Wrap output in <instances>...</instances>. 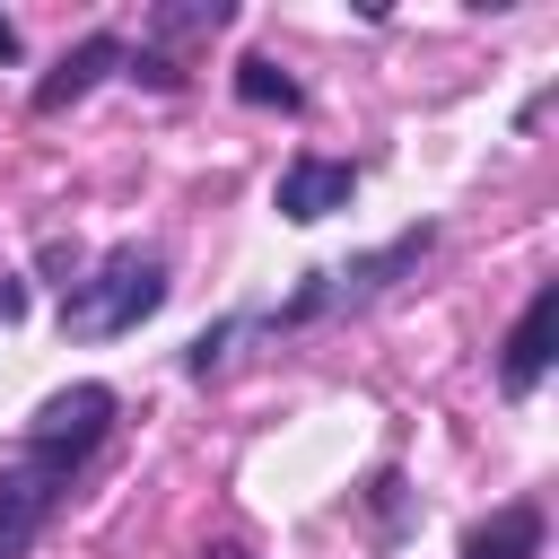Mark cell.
Segmentation results:
<instances>
[{"label":"cell","mask_w":559,"mask_h":559,"mask_svg":"<svg viewBox=\"0 0 559 559\" xmlns=\"http://www.w3.org/2000/svg\"><path fill=\"white\" fill-rule=\"evenodd\" d=\"M157 306H166V262H157L148 245H114L87 280H70L61 332H70V341H122V332H140Z\"/></svg>","instance_id":"cell-1"},{"label":"cell","mask_w":559,"mask_h":559,"mask_svg":"<svg viewBox=\"0 0 559 559\" xmlns=\"http://www.w3.org/2000/svg\"><path fill=\"white\" fill-rule=\"evenodd\" d=\"M105 419H114V384H70V393H52V402L26 419V463H44V472L70 480V472L96 454Z\"/></svg>","instance_id":"cell-2"},{"label":"cell","mask_w":559,"mask_h":559,"mask_svg":"<svg viewBox=\"0 0 559 559\" xmlns=\"http://www.w3.org/2000/svg\"><path fill=\"white\" fill-rule=\"evenodd\" d=\"M52 498H61V472H44V463H9L0 472V559H17L26 542H35V524L52 515Z\"/></svg>","instance_id":"cell-3"},{"label":"cell","mask_w":559,"mask_h":559,"mask_svg":"<svg viewBox=\"0 0 559 559\" xmlns=\"http://www.w3.org/2000/svg\"><path fill=\"white\" fill-rule=\"evenodd\" d=\"M349 192H358V166H341V157H297V166L280 175V218L314 227V218L349 210Z\"/></svg>","instance_id":"cell-4"},{"label":"cell","mask_w":559,"mask_h":559,"mask_svg":"<svg viewBox=\"0 0 559 559\" xmlns=\"http://www.w3.org/2000/svg\"><path fill=\"white\" fill-rule=\"evenodd\" d=\"M550 332H559V288L542 280L533 306H524L515 332H507V358H498V384H507V393H533V384H542V367H550Z\"/></svg>","instance_id":"cell-5"},{"label":"cell","mask_w":559,"mask_h":559,"mask_svg":"<svg viewBox=\"0 0 559 559\" xmlns=\"http://www.w3.org/2000/svg\"><path fill=\"white\" fill-rule=\"evenodd\" d=\"M114 61H122V35H87L79 52H61V70H52V79H35V114H61V105H79V96H87V87H96Z\"/></svg>","instance_id":"cell-6"},{"label":"cell","mask_w":559,"mask_h":559,"mask_svg":"<svg viewBox=\"0 0 559 559\" xmlns=\"http://www.w3.org/2000/svg\"><path fill=\"white\" fill-rule=\"evenodd\" d=\"M463 559H542V507H498L463 533Z\"/></svg>","instance_id":"cell-7"},{"label":"cell","mask_w":559,"mask_h":559,"mask_svg":"<svg viewBox=\"0 0 559 559\" xmlns=\"http://www.w3.org/2000/svg\"><path fill=\"white\" fill-rule=\"evenodd\" d=\"M236 96H245V105H280V114H288V105H297V79H288L280 61H262V52H253V61H236Z\"/></svg>","instance_id":"cell-8"},{"label":"cell","mask_w":559,"mask_h":559,"mask_svg":"<svg viewBox=\"0 0 559 559\" xmlns=\"http://www.w3.org/2000/svg\"><path fill=\"white\" fill-rule=\"evenodd\" d=\"M218 17H227L218 0H210V9H157V35H210Z\"/></svg>","instance_id":"cell-9"},{"label":"cell","mask_w":559,"mask_h":559,"mask_svg":"<svg viewBox=\"0 0 559 559\" xmlns=\"http://www.w3.org/2000/svg\"><path fill=\"white\" fill-rule=\"evenodd\" d=\"M0 61H17V26L9 17H0Z\"/></svg>","instance_id":"cell-10"}]
</instances>
